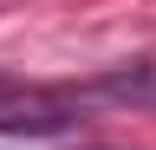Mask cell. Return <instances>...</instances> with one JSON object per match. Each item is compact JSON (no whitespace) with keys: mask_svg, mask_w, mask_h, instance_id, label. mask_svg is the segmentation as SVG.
<instances>
[{"mask_svg":"<svg viewBox=\"0 0 156 150\" xmlns=\"http://www.w3.org/2000/svg\"><path fill=\"white\" fill-rule=\"evenodd\" d=\"M0 150H26V144H13V137H0Z\"/></svg>","mask_w":156,"mask_h":150,"instance_id":"cell-1","label":"cell"},{"mask_svg":"<svg viewBox=\"0 0 156 150\" xmlns=\"http://www.w3.org/2000/svg\"><path fill=\"white\" fill-rule=\"evenodd\" d=\"M0 91H7V72H0Z\"/></svg>","mask_w":156,"mask_h":150,"instance_id":"cell-2","label":"cell"}]
</instances>
